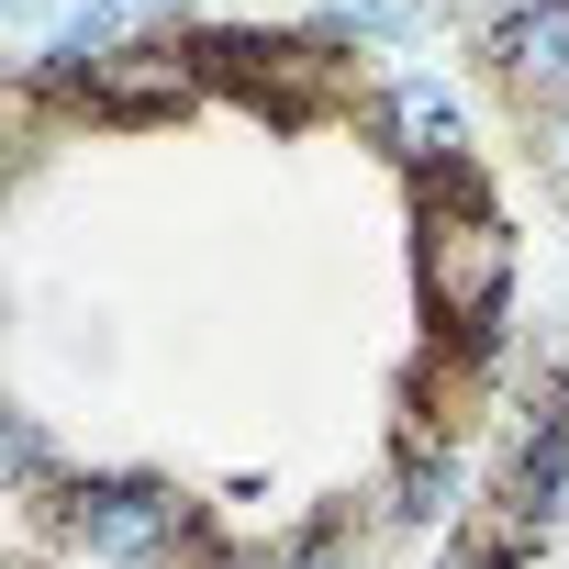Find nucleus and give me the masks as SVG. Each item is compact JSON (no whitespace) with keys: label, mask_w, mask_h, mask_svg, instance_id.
<instances>
[{"label":"nucleus","mask_w":569,"mask_h":569,"mask_svg":"<svg viewBox=\"0 0 569 569\" xmlns=\"http://www.w3.org/2000/svg\"><path fill=\"white\" fill-rule=\"evenodd\" d=\"M480 57H491L513 112H536V123L569 112V0H502V23L480 34Z\"/></svg>","instance_id":"39448f33"},{"label":"nucleus","mask_w":569,"mask_h":569,"mask_svg":"<svg viewBox=\"0 0 569 569\" xmlns=\"http://www.w3.org/2000/svg\"><path fill=\"white\" fill-rule=\"evenodd\" d=\"M380 513L447 547V536H458V513H469V458H458V436L413 425V436H402V469H391V502H380Z\"/></svg>","instance_id":"0eeeda50"},{"label":"nucleus","mask_w":569,"mask_h":569,"mask_svg":"<svg viewBox=\"0 0 569 569\" xmlns=\"http://www.w3.org/2000/svg\"><path fill=\"white\" fill-rule=\"evenodd\" d=\"M413 279H425V313L458 358H491V336L513 325V279H525V246L513 223L480 201V179H436L425 212H413Z\"/></svg>","instance_id":"f257e3e1"},{"label":"nucleus","mask_w":569,"mask_h":569,"mask_svg":"<svg viewBox=\"0 0 569 569\" xmlns=\"http://www.w3.org/2000/svg\"><path fill=\"white\" fill-rule=\"evenodd\" d=\"M547 179H558V201H569V112H547Z\"/></svg>","instance_id":"f8f14e48"},{"label":"nucleus","mask_w":569,"mask_h":569,"mask_svg":"<svg viewBox=\"0 0 569 569\" xmlns=\"http://www.w3.org/2000/svg\"><path fill=\"white\" fill-rule=\"evenodd\" d=\"M569 525V380H547V402L525 413L513 436V469H502V536H558Z\"/></svg>","instance_id":"423d86ee"},{"label":"nucleus","mask_w":569,"mask_h":569,"mask_svg":"<svg viewBox=\"0 0 569 569\" xmlns=\"http://www.w3.org/2000/svg\"><path fill=\"white\" fill-rule=\"evenodd\" d=\"M380 146H391V168H413L425 190L436 179H469V101H458V79L447 68H380Z\"/></svg>","instance_id":"7ed1b4c3"},{"label":"nucleus","mask_w":569,"mask_h":569,"mask_svg":"<svg viewBox=\"0 0 569 569\" xmlns=\"http://www.w3.org/2000/svg\"><path fill=\"white\" fill-rule=\"evenodd\" d=\"M325 34H369V46L413 57V12H402V0H336V12H325Z\"/></svg>","instance_id":"9d476101"},{"label":"nucleus","mask_w":569,"mask_h":569,"mask_svg":"<svg viewBox=\"0 0 569 569\" xmlns=\"http://www.w3.org/2000/svg\"><path fill=\"white\" fill-rule=\"evenodd\" d=\"M68 101L101 112V123H168V112L201 101V46H190V34H134V46H112Z\"/></svg>","instance_id":"20e7f679"},{"label":"nucleus","mask_w":569,"mask_h":569,"mask_svg":"<svg viewBox=\"0 0 569 569\" xmlns=\"http://www.w3.org/2000/svg\"><path fill=\"white\" fill-rule=\"evenodd\" d=\"M0 458H12V491H23V502H46V491H57V480H68V469H57V447H46V425H34V413H0Z\"/></svg>","instance_id":"1a4fd4ad"},{"label":"nucleus","mask_w":569,"mask_h":569,"mask_svg":"<svg viewBox=\"0 0 569 569\" xmlns=\"http://www.w3.org/2000/svg\"><path fill=\"white\" fill-rule=\"evenodd\" d=\"M425 569H513V547H502V536H447Z\"/></svg>","instance_id":"9b49d317"},{"label":"nucleus","mask_w":569,"mask_h":569,"mask_svg":"<svg viewBox=\"0 0 569 569\" xmlns=\"http://www.w3.org/2000/svg\"><path fill=\"white\" fill-rule=\"evenodd\" d=\"M34 525L79 558V569H179L201 547V502L179 480H146V469H68Z\"/></svg>","instance_id":"f03ea898"},{"label":"nucleus","mask_w":569,"mask_h":569,"mask_svg":"<svg viewBox=\"0 0 569 569\" xmlns=\"http://www.w3.org/2000/svg\"><path fill=\"white\" fill-rule=\"evenodd\" d=\"M246 569H369V525L325 513V525H302V536H279V547H257Z\"/></svg>","instance_id":"6e6552de"}]
</instances>
